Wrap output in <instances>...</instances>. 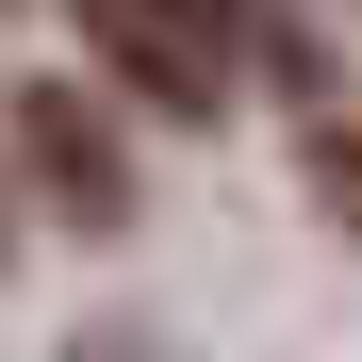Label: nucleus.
I'll return each mask as SVG.
<instances>
[{
  "label": "nucleus",
  "instance_id": "1",
  "mask_svg": "<svg viewBox=\"0 0 362 362\" xmlns=\"http://www.w3.org/2000/svg\"><path fill=\"white\" fill-rule=\"evenodd\" d=\"M83 33H99V66L132 99L214 115L230 99V49H247V0H83Z\"/></svg>",
  "mask_w": 362,
  "mask_h": 362
},
{
  "label": "nucleus",
  "instance_id": "2",
  "mask_svg": "<svg viewBox=\"0 0 362 362\" xmlns=\"http://www.w3.org/2000/svg\"><path fill=\"white\" fill-rule=\"evenodd\" d=\"M17 132H33L49 214H83V230H115V214H132V148L99 132V99H83V83H33V99H17Z\"/></svg>",
  "mask_w": 362,
  "mask_h": 362
},
{
  "label": "nucleus",
  "instance_id": "3",
  "mask_svg": "<svg viewBox=\"0 0 362 362\" xmlns=\"http://www.w3.org/2000/svg\"><path fill=\"white\" fill-rule=\"evenodd\" d=\"M296 148H313V198L346 214V247H362V115H313Z\"/></svg>",
  "mask_w": 362,
  "mask_h": 362
}]
</instances>
